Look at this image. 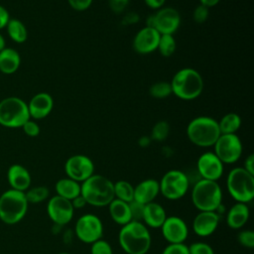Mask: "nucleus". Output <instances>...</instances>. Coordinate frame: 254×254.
I'll use <instances>...</instances> for the list:
<instances>
[{"label":"nucleus","mask_w":254,"mask_h":254,"mask_svg":"<svg viewBox=\"0 0 254 254\" xmlns=\"http://www.w3.org/2000/svg\"><path fill=\"white\" fill-rule=\"evenodd\" d=\"M238 243L248 249H252L254 247V232L250 229L241 230L237 234Z\"/></svg>","instance_id":"obj_36"},{"label":"nucleus","mask_w":254,"mask_h":254,"mask_svg":"<svg viewBox=\"0 0 254 254\" xmlns=\"http://www.w3.org/2000/svg\"><path fill=\"white\" fill-rule=\"evenodd\" d=\"M191 202L198 211H215L222 203V190L217 182L200 179L192 185Z\"/></svg>","instance_id":"obj_4"},{"label":"nucleus","mask_w":254,"mask_h":254,"mask_svg":"<svg viewBox=\"0 0 254 254\" xmlns=\"http://www.w3.org/2000/svg\"><path fill=\"white\" fill-rule=\"evenodd\" d=\"M144 205L145 204H142V203H140L136 200H132L131 202H129L132 220L142 222V217H143V212H144Z\"/></svg>","instance_id":"obj_39"},{"label":"nucleus","mask_w":254,"mask_h":254,"mask_svg":"<svg viewBox=\"0 0 254 254\" xmlns=\"http://www.w3.org/2000/svg\"><path fill=\"white\" fill-rule=\"evenodd\" d=\"M181 24L180 13L172 7H162L147 19V27L154 28L160 35H174Z\"/></svg>","instance_id":"obj_11"},{"label":"nucleus","mask_w":254,"mask_h":254,"mask_svg":"<svg viewBox=\"0 0 254 254\" xmlns=\"http://www.w3.org/2000/svg\"><path fill=\"white\" fill-rule=\"evenodd\" d=\"M172 93L183 100H193L203 89V79L200 73L191 67L178 70L171 80Z\"/></svg>","instance_id":"obj_3"},{"label":"nucleus","mask_w":254,"mask_h":254,"mask_svg":"<svg viewBox=\"0 0 254 254\" xmlns=\"http://www.w3.org/2000/svg\"><path fill=\"white\" fill-rule=\"evenodd\" d=\"M129 3V0H111L109 1V6L111 10L115 13H121L125 10Z\"/></svg>","instance_id":"obj_42"},{"label":"nucleus","mask_w":254,"mask_h":254,"mask_svg":"<svg viewBox=\"0 0 254 254\" xmlns=\"http://www.w3.org/2000/svg\"><path fill=\"white\" fill-rule=\"evenodd\" d=\"M160 193L159 182L155 179H147L134 187V199L142 204L155 201Z\"/></svg>","instance_id":"obj_21"},{"label":"nucleus","mask_w":254,"mask_h":254,"mask_svg":"<svg viewBox=\"0 0 254 254\" xmlns=\"http://www.w3.org/2000/svg\"><path fill=\"white\" fill-rule=\"evenodd\" d=\"M162 254H190L189 247L185 243H179V244H168Z\"/></svg>","instance_id":"obj_38"},{"label":"nucleus","mask_w":254,"mask_h":254,"mask_svg":"<svg viewBox=\"0 0 254 254\" xmlns=\"http://www.w3.org/2000/svg\"><path fill=\"white\" fill-rule=\"evenodd\" d=\"M214 154L223 164H234L243 151L242 142L237 134H220L214 143Z\"/></svg>","instance_id":"obj_12"},{"label":"nucleus","mask_w":254,"mask_h":254,"mask_svg":"<svg viewBox=\"0 0 254 254\" xmlns=\"http://www.w3.org/2000/svg\"><path fill=\"white\" fill-rule=\"evenodd\" d=\"M6 48V43H5V39H4V37L1 35V33H0V52L3 50V49H5Z\"/></svg>","instance_id":"obj_49"},{"label":"nucleus","mask_w":254,"mask_h":254,"mask_svg":"<svg viewBox=\"0 0 254 254\" xmlns=\"http://www.w3.org/2000/svg\"><path fill=\"white\" fill-rule=\"evenodd\" d=\"M208 9L207 7L199 4L198 6H196L193 10V13H192V18H193V21L197 24H202L204 23L207 18H208V15H209V12H208Z\"/></svg>","instance_id":"obj_37"},{"label":"nucleus","mask_w":254,"mask_h":254,"mask_svg":"<svg viewBox=\"0 0 254 254\" xmlns=\"http://www.w3.org/2000/svg\"><path fill=\"white\" fill-rule=\"evenodd\" d=\"M150 95L157 99H163L172 94V86L168 81L155 82L149 89Z\"/></svg>","instance_id":"obj_32"},{"label":"nucleus","mask_w":254,"mask_h":254,"mask_svg":"<svg viewBox=\"0 0 254 254\" xmlns=\"http://www.w3.org/2000/svg\"><path fill=\"white\" fill-rule=\"evenodd\" d=\"M187 136L195 146L211 147L220 136L218 123L208 116L195 117L188 124Z\"/></svg>","instance_id":"obj_6"},{"label":"nucleus","mask_w":254,"mask_h":254,"mask_svg":"<svg viewBox=\"0 0 254 254\" xmlns=\"http://www.w3.org/2000/svg\"><path fill=\"white\" fill-rule=\"evenodd\" d=\"M58 254H70L68 252H61V253H58Z\"/></svg>","instance_id":"obj_50"},{"label":"nucleus","mask_w":254,"mask_h":254,"mask_svg":"<svg viewBox=\"0 0 254 254\" xmlns=\"http://www.w3.org/2000/svg\"><path fill=\"white\" fill-rule=\"evenodd\" d=\"M70 202H71L72 207H73L74 209L83 208L85 205H87V203H86L84 197H83L81 194H79V195H77L76 197H74L73 199H71Z\"/></svg>","instance_id":"obj_45"},{"label":"nucleus","mask_w":254,"mask_h":254,"mask_svg":"<svg viewBox=\"0 0 254 254\" xmlns=\"http://www.w3.org/2000/svg\"><path fill=\"white\" fill-rule=\"evenodd\" d=\"M47 213L56 225L64 226L71 221L74 208L72 207L70 200L56 194L48 200Z\"/></svg>","instance_id":"obj_14"},{"label":"nucleus","mask_w":254,"mask_h":254,"mask_svg":"<svg viewBox=\"0 0 254 254\" xmlns=\"http://www.w3.org/2000/svg\"><path fill=\"white\" fill-rule=\"evenodd\" d=\"M93 0H67L69 6L76 11H84L90 7Z\"/></svg>","instance_id":"obj_41"},{"label":"nucleus","mask_w":254,"mask_h":254,"mask_svg":"<svg viewBox=\"0 0 254 254\" xmlns=\"http://www.w3.org/2000/svg\"><path fill=\"white\" fill-rule=\"evenodd\" d=\"M7 181L10 189L26 191L32 183V177L27 168L20 164H13L7 171Z\"/></svg>","instance_id":"obj_20"},{"label":"nucleus","mask_w":254,"mask_h":254,"mask_svg":"<svg viewBox=\"0 0 254 254\" xmlns=\"http://www.w3.org/2000/svg\"><path fill=\"white\" fill-rule=\"evenodd\" d=\"M166 209L156 201L149 202L144 205L142 222L150 228H160L167 218Z\"/></svg>","instance_id":"obj_22"},{"label":"nucleus","mask_w":254,"mask_h":254,"mask_svg":"<svg viewBox=\"0 0 254 254\" xmlns=\"http://www.w3.org/2000/svg\"><path fill=\"white\" fill-rule=\"evenodd\" d=\"M150 141H151V138H150V137H142V138L140 139V145L143 146V147H146V146L149 145Z\"/></svg>","instance_id":"obj_48"},{"label":"nucleus","mask_w":254,"mask_h":254,"mask_svg":"<svg viewBox=\"0 0 254 254\" xmlns=\"http://www.w3.org/2000/svg\"><path fill=\"white\" fill-rule=\"evenodd\" d=\"M220 0H199L200 4L207 7V8H210V7H213L215 5H217L219 3Z\"/></svg>","instance_id":"obj_47"},{"label":"nucleus","mask_w":254,"mask_h":254,"mask_svg":"<svg viewBox=\"0 0 254 254\" xmlns=\"http://www.w3.org/2000/svg\"><path fill=\"white\" fill-rule=\"evenodd\" d=\"M161 35L152 27H144L137 32L133 39V49L136 53L147 55L158 48Z\"/></svg>","instance_id":"obj_17"},{"label":"nucleus","mask_w":254,"mask_h":254,"mask_svg":"<svg viewBox=\"0 0 254 254\" xmlns=\"http://www.w3.org/2000/svg\"><path fill=\"white\" fill-rule=\"evenodd\" d=\"M226 189L236 202L248 203L254 198V176L243 167L233 168L227 175Z\"/></svg>","instance_id":"obj_7"},{"label":"nucleus","mask_w":254,"mask_h":254,"mask_svg":"<svg viewBox=\"0 0 254 254\" xmlns=\"http://www.w3.org/2000/svg\"><path fill=\"white\" fill-rule=\"evenodd\" d=\"M64 172L67 178L81 184L94 174V164L85 155H72L64 163Z\"/></svg>","instance_id":"obj_13"},{"label":"nucleus","mask_w":254,"mask_h":254,"mask_svg":"<svg viewBox=\"0 0 254 254\" xmlns=\"http://www.w3.org/2000/svg\"><path fill=\"white\" fill-rule=\"evenodd\" d=\"M8 36L15 43L22 44L28 39V31L22 21L16 18H10L6 25Z\"/></svg>","instance_id":"obj_27"},{"label":"nucleus","mask_w":254,"mask_h":254,"mask_svg":"<svg viewBox=\"0 0 254 254\" xmlns=\"http://www.w3.org/2000/svg\"><path fill=\"white\" fill-rule=\"evenodd\" d=\"M80 194L89 205L107 206L114 199L113 183L102 175L93 174L80 184Z\"/></svg>","instance_id":"obj_2"},{"label":"nucleus","mask_w":254,"mask_h":254,"mask_svg":"<svg viewBox=\"0 0 254 254\" xmlns=\"http://www.w3.org/2000/svg\"><path fill=\"white\" fill-rule=\"evenodd\" d=\"M118 242L127 254H146L150 250L152 238L148 227L143 222L131 220L121 226Z\"/></svg>","instance_id":"obj_1"},{"label":"nucleus","mask_w":254,"mask_h":254,"mask_svg":"<svg viewBox=\"0 0 254 254\" xmlns=\"http://www.w3.org/2000/svg\"><path fill=\"white\" fill-rule=\"evenodd\" d=\"M196 171L200 179L217 182L223 175L224 164L213 152H205L197 159Z\"/></svg>","instance_id":"obj_15"},{"label":"nucleus","mask_w":254,"mask_h":254,"mask_svg":"<svg viewBox=\"0 0 254 254\" xmlns=\"http://www.w3.org/2000/svg\"><path fill=\"white\" fill-rule=\"evenodd\" d=\"M220 134H236L241 126V118L237 113H226L218 122Z\"/></svg>","instance_id":"obj_28"},{"label":"nucleus","mask_w":254,"mask_h":254,"mask_svg":"<svg viewBox=\"0 0 254 254\" xmlns=\"http://www.w3.org/2000/svg\"><path fill=\"white\" fill-rule=\"evenodd\" d=\"M74 234L81 242L92 244L103 236L101 219L93 213L82 214L74 224Z\"/></svg>","instance_id":"obj_10"},{"label":"nucleus","mask_w":254,"mask_h":254,"mask_svg":"<svg viewBox=\"0 0 254 254\" xmlns=\"http://www.w3.org/2000/svg\"><path fill=\"white\" fill-rule=\"evenodd\" d=\"M30 118L28 104L22 98L9 96L0 101V125L20 128Z\"/></svg>","instance_id":"obj_8"},{"label":"nucleus","mask_w":254,"mask_h":254,"mask_svg":"<svg viewBox=\"0 0 254 254\" xmlns=\"http://www.w3.org/2000/svg\"><path fill=\"white\" fill-rule=\"evenodd\" d=\"M90 254H113V250L111 245L101 238L90 244Z\"/></svg>","instance_id":"obj_34"},{"label":"nucleus","mask_w":254,"mask_h":254,"mask_svg":"<svg viewBox=\"0 0 254 254\" xmlns=\"http://www.w3.org/2000/svg\"><path fill=\"white\" fill-rule=\"evenodd\" d=\"M55 190L57 195L71 200L80 194V184L66 177L60 179L56 183Z\"/></svg>","instance_id":"obj_26"},{"label":"nucleus","mask_w":254,"mask_h":254,"mask_svg":"<svg viewBox=\"0 0 254 254\" xmlns=\"http://www.w3.org/2000/svg\"><path fill=\"white\" fill-rule=\"evenodd\" d=\"M24 131V133L30 137H36L40 134V131H41V128L39 126V124L32 120L31 118L26 122L24 123V125L21 127Z\"/></svg>","instance_id":"obj_40"},{"label":"nucleus","mask_w":254,"mask_h":254,"mask_svg":"<svg viewBox=\"0 0 254 254\" xmlns=\"http://www.w3.org/2000/svg\"><path fill=\"white\" fill-rule=\"evenodd\" d=\"M144 2L149 8L154 10H159L164 6L166 0H144Z\"/></svg>","instance_id":"obj_46"},{"label":"nucleus","mask_w":254,"mask_h":254,"mask_svg":"<svg viewBox=\"0 0 254 254\" xmlns=\"http://www.w3.org/2000/svg\"><path fill=\"white\" fill-rule=\"evenodd\" d=\"M190 186L186 173L181 170L168 171L159 182L160 193L169 200L183 198L189 191Z\"/></svg>","instance_id":"obj_9"},{"label":"nucleus","mask_w":254,"mask_h":254,"mask_svg":"<svg viewBox=\"0 0 254 254\" xmlns=\"http://www.w3.org/2000/svg\"><path fill=\"white\" fill-rule=\"evenodd\" d=\"M169 132H170V126H169L168 122L167 121H159L154 125L150 138H151V140H154L157 142H162L168 137Z\"/></svg>","instance_id":"obj_33"},{"label":"nucleus","mask_w":254,"mask_h":254,"mask_svg":"<svg viewBox=\"0 0 254 254\" xmlns=\"http://www.w3.org/2000/svg\"><path fill=\"white\" fill-rule=\"evenodd\" d=\"M9 20H10L9 12L4 6L0 5V30H2L3 28H6V25Z\"/></svg>","instance_id":"obj_43"},{"label":"nucleus","mask_w":254,"mask_h":254,"mask_svg":"<svg viewBox=\"0 0 254 254\" xmlns=\"http://www.w3.org/2000/svg\"><path fill=\"white\" fill-rule=\"evenodd\" d=\"M29 202L25 192L9 189L0 195V220L8 225L19 223L27 214Z\"/></svg>","instance_id":"obj_5"},{"label":"nucleus","mask_w":254,"mask_h":254,"mask_svg":"<svg viewBox=\"0 0 254 254\" xmlns=\"http://www.w3.org/2000/svg\"><path fill=\"white\" fill-rule=\"evenodd\" d=\"M160 228L164 239L169 244L185 243L189 236V227L187 222L177 215L167 216Z\"/></svg>","instance_id":"obj_16"},{"label":"nucleus","mask_w":254,"mask_h":254,"mask_svg":"<svg viewBox=\"0 0 254 254\" xmlns=\"http://www.w3.org/2000/svg\"><path fill=\"white\" fill-rule=\"evenodd\" d=\"M188 247L190 254H214L213 248L206 242H193Z\"/></svg>","instance_id":"obj_35"},{"label":"nucleus","mask_w":254,"mask_h":254,"mask_svg":"<svg viewBox=\"0 0 254 254\" xmlns=\"http://www.w3.org/2000/svg\"><path fill=\"white\" fill-rule=\"evenodd\" d=\"M250 216V209L247 203L235 202L226 211V224L232 229L242 228L248 221Z\"/></svg>","instance_id":"obj_23"},{"label":"nucleus","mask_w":254,"mask_h":254,"mask_svg":"<svg viewBox=\"0 0 254 254\" xmlns=\"http://www.w3.org/2000/svg\"><path fill=\"white\" fill-rule=\"evenodd\" d=\"M114 189V198L123 200L125 202H131L134 199V187L131 183L120 180L113 183Z\"/></svg>","instance_id":"obj_29"},{"label":"nucleus","mask_w":254,"mask_h":254,"mask_svg":"<svg viewBox=\"0 0 254 254\" xmlns=\"http://www.w3.org/2000/svg\"><path fill=\"white\" fill-rule=\"evenodd\" d=\"M107 206L110 217L116 224L123 226L132 220L128 202L114 198Z\"/></svg>","instance_id":"obj_24"},{"label":"nucleus","mask_w":254,"mask_h":254,"mask_svg":"<svg viewBox=\"0 0 254 254\" xmlns=\"http://www.w3.org/2000/svg\"><path fill=\"white\" fill-rule=\"evenodd\" d=\"M243 169H245L248 173L254 176V155L250 154L246 157L243 165Z\"/></svg>","instance_id":"obj_44"},{"label":"nucleus","mask_w":254,"mask_h":254,"mask_svg":"<svg viewBox=\"0 0 254 254\" xmlns=\"http://www.w3.org/2000/svg\"><path fill=\"white\" fill-rule=\"evenodd\" d=\"M21 64L19 53L12 48H5L0 52V71L12 74L18 70Z\"/></svg>","instance_id":"obj_25"},{"label":"nucleus","mask_w":254,"mask_h":254,"mask_svg":"<svg viewBox=\"0 0 254 254\" xmlns=\"http://www.w3.org/2000/svg\"><path fill=\"white\" fill-rule=\"evenodd\" d=\"M27 104L30 117L39 120L47 117L51 113L54 107V99L47 92H39Z\"/></svg>","instance_id":"obj_19"},{"label":"nucleus","mask_w":254,"mask_h":254,"mask_svg":"<svg viewBox=\"0 0 254 254\" xmlns=\"http://www.w3.org/2000/svg\"><path fill=\"white\" fill-rule=\"evenodd\" d=\"M25 195L29 203H40L49 198L50 190L44 186H37L33 188L30 187L25 191Z\"/></svg>","instance_id":"obj_30"},{"label":"nucleus","mask_w":254,"mask_h":254,"mask_svg":"<svg viewBox=\"0 0 254 254\" xmlns=\"http://www.w3.org/2000/svg\"><path fill=\"white\" fill-rule=\"evenodd\" d=\"M108 1H111V0H108Z\"/></svg>","instance_id":"obj_51"},{"label":"nucleus","mask_w":254,"mask_h":254,"mask_svg":"<svg viewBox=\"0 0 254 254\" xmlns=\"http://www.w3.org/2000/svg\"><path fill=\"white\" fill-rule=\"evenodd\" d=\"M220 216L215 211H199L193 218L192 231L199 237H207L215 232Z\"/></svg>","instance_id":"obj_18"},{"label":"nucleus","mask_w":254,"mask_h":254,"mask_svg":"<svg viewBox=\"0 0 254 254\" xmlns=\"http://www.w3.org/2000/svg\"><path fill=\"white\" fill-rule=\"evenodd\" d=\"M177 48L176 39L173 35H161L157 50L163 57H171Z\"/></svg>","instance_id":"obj_31"}]
</instances>
